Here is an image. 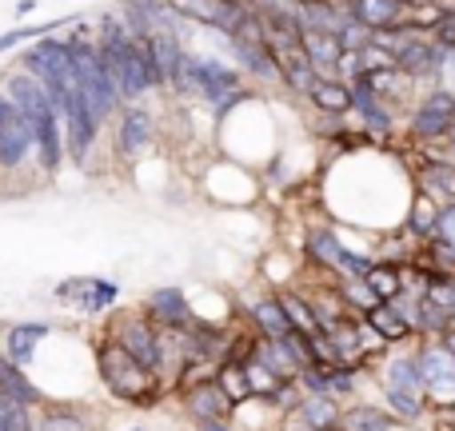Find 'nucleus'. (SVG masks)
Instances as JSON below:
<instances>
[{"mask_svg":"<svg viewBox=\"0 0 455 431\" xmlns=\"http://www.w3.org/2000/svg\"><path fill=\"white\" fill-rule=\"evenodd\" d=\"M92 363H96V379L104 384V392L116 403L128 408H156L164 395V379L156 371H148L144 363H136L116 339L100 336L92 344Z\"/></svg>","mask_w":455,"mask_h":431,"instance_id":"nucleus-1","label":"nucleus"},{"mask_svg":"<svg viewBox=\"0 0 455 431\" xmlns=\"http://www.w3.org/2000/svg\"><path fill=\"white\" fill-rule=\"evenodd\" d=\"M104 336L116 339L136 363H144L148 371L160 376V328L152 320H144V312H116Z\"/></svg>","mask_w":455,"mask_h":431,"instance_id":"nucleus-2","label":"nucleus"},{"mask_svg":"<svg viewBox=\"0 0 455 431\" xmlns=\"http://www.w3.org/2000/svg\"><path fill=\"white\" fill-rule=\"evenodd\" d=\"M56 299L76 307L80 315H104L120 304V283L104 275H68L56 283Z\"/></svg>","mask_w":455,"mask_h":431,"instance_id":"nucleus-3","label":"nucleus"},{"mask_svg":"<svg viewBox=\"0 0 455 431\" xmlns=\"http://www.w3.org/2000/svg\"><path fill=\"white\" fill-rule=\"evenodd\" d=\"M60 128H64V152L84 168L88 156H92V148H96V140H100V120H96L92 104L84 100L80 88H72L68 108H64V116H60Z\"/></svg>","mask_w":455,"mask_h":431,"instance_id":"nucleus-4","label":"nucleus"},{"mask_svg":"<svg viewBox=\"0 0 455 431\" xmlns=\"http://www.w3.org/2000/svg\"><path fill=\"white\" fill-rule=\"evenodd\" d=\"M455 124V92L451 88H432L424 100L411 108V120H408V132L416 144H432V140H443Z\"/></svg>","mask_w":455,"mask_h":431,"instance_id":"nucleus-5","label":"nucleus"},{"mask_svg":"<svg viewBox=\"0 0 455 431\" xmlns=\"http://www.w3.org/2000/svg\"><path fill=\"white\" fill-rule=\"evenodd\" d=\"M188 84H192V92H200L204 100L224 104L228 96L240 92V72L228 68V64L216 60V56H192L188 52Z\"/></svg>","mask_w":455,"mask_h":431,"instance_id":"nucleus-6","label":"nucleus"},{"mask_svg":"<svg viewBox=\"0 0 455 431\" xmlns=\"http://www.w3.org/2000/svg\"><path fill=\"white\" fill-rule=\"evenodd\" d=\"M20 72H28L32 80H72L68 40L44 36V40H36V44H28L20 52Z\"/></svg>","mask_w":455,"mask_h":431,"instance_id":"nucleus-7","label":"nucleus"},{"mask_svg":"<svg viewBox=\"0 0 455 431\" xmlns=\"http://www.w3.org/2000/svg\"><path fill=\"white\" fill-rule=\"evenodd\" d=\"M144 320H152L160 331H188L196 323V312H192V299L184 296L180 288H156L148 291V299L140 304Z\"/></svg>","mask_w":455,"mask_h":431,"instance_id":"nucleus-8","label":"nucleus"},{"mask_svg":"<svg viewBox=\"0 0 455 431\" xmlns=\"http://www.w3.org/2000/svg\"><path fill=\"white\" fill-rule=\"evenodd\" d=\"M443 56H448V52H443L432 36H411L408 44L392 56V60H395V72H400V76H408L411 84H416V80H440Z\"/></svg>","mask_w":455,"mask_h":431,"instance_id":"nucleus-9","label":"nucleus"},{"mask_svg":"<svg viewBox=\"0 0 455 431\" xmlns=\"http://www.w3.org/2000/svg\"><path fill=\"white\" fill-rule=\"evenodd\" d=\"M152 140H156V120H152V112L140 108V104H124V108H120V124H116L120 156H128V160L144 156V152L152 148Z\"/></svg>","mask_w":455,"mask_h":431,"instance_id":"nucleus-10","label":"nucleus"},{"mask_svg":"<svg viewBox=\"0 0 455 431\" xmlns=\"http://www.w3.org/2000/svg\"><path fill=\"white\" fill-rule=\"evenodd\" d=\"M32 124V152H36V164L44 176H56L64 164V128H60V116L52 108L40 112Z\"/></svg>","mask_w":455,"mask_h":431,"instance_id":"nucleus-11","label":"nucleus"},{"mask_svg":"<svg viewBox=\"0 0 455 431\" xmlns=\"http://www.w3.org/2000/svg\"><path fill=\"white\" fill-rule=\"evenodd\" d=\"M44 339H52V323H44V320H20V323H12V328L4 331V360H12L16 368L28 371L32 363H36L40 344H44Z\"/></svg>","mask_w":455,"mask_h":431,"instance_id":"nucleus-12","label":"nucleus"},{"mask_svg":"<svg viewBox=\"0 0 455 431\" xmlns=\"http://www.w3.org/2000/svg\"><path fill=\"white\" fill-rule=\"evenodd\" d=\"M347 20L363 24L368 32H392L403 28V12H408V0H347Z\"/></svg>","mask_w":455,"mask_h":431,"instance_id":"nucleus-13","label":"nucleus"},{"mask_svg":"<svg viewBox=\"0 0 455 431\" xmlns=\"http://www.w3.org/2000/svg\"><path fill=\"white\" fill-rule=\"evenodd\" d=\"M28 156H32V124L20 112H12V116L0 124V172L24 168Z\"/></svg>","mask_w":455,"mask_h":431,"instance_id":"nucleus-14","label":"nucleus"},{"mask_svg":"<svg viewBox=\"0 0 455 431\" xmlns=\"http://www.w3.org/2000/svg\"><path fill=\"white\" fill-rule=\"evenodd\" d=\"M0 395L12 400V403H20V408H28V411H36V408L48 403L44 387H40L24 368H16L12 360H4V355H0Z\"/></svg>","mask_w":455,"mask_h":431,"instance_id":"nucleus-15","label":"nucleus"},{"mask_svg":"<svg viewBox=\"0 0 455 431\" xmlns=\"http://www.w3.org/2000/svg\"><path fill=\"white\" fill-rule=\"evenodd\" d=\"M347 12L336 8L331 0H299L296 4V28L299 32H320V36H336L344 28Z\"/></svg>","mask_w":455,"mask_h":431,"instance_id":"nucleus-16","label":"nucleus"},{"mask_svg":"<svg viewBox=\"0 0 455 431\" xmlns=\"http://www.w3.org/2000/svg\"><path fill=\"white\" fill-rule=\"evenodd\" d=\"M32 431H96V427H92V416H84L80 408L48 400L44 408L32 411Z\"/></svg>","mask_w":455,"mask_h":431,"instance_id":"nucleus-17","label":"nucleus"},{"mask_svg":"<svg viewBox=\"0 0 455 431\" xmlns=\"http://www.w3.org/2000/svg\"><path fill=\"white\" fill-rule=\"evenodd\" d=\"M184 408H188V416L196 419H228L232 416V403H228V395L216 387V379H204V384L188 387L184 392Z\"/></svg>","mask_w":455,"mask_h":431,"instance_id":"nucleus-18","label":"nucleus"},{"mask_svg":"<svg viewBox=\"0 0 455 431\" xmlns=\"http://www.w3.org/2000/svg\"><path fill=\"white\" fill-rule=\"evenodd\" d=\"M304 256L312 259L320 272H339V259H344V243L331 227H312L304 232Z\"/></svg>","mask_w":455,"mask_h":431,"instance_id":"nucleus-19","label":"nucleus"},{"mask_svg":"<svg viewBox=\"0 0 455 431\" xmlns=\"http://www.w3.org/2000/svg\"><path fill=\"white\" fill-rule=\"evenodd\" d=\"M307 100L323 112V116H347L352 112V84L347 80H336V76H320L307 92Z\"/></svg>","mask_w":455,"mask_h":431,"instance_id":"nucleus-20","label":"nucleus"},{"mask_svg":"<svg viewBox=\"0 0 455 431\" xmlns=\"http://www.w3.org/2000/svg\"><path fill=\"white\" fill-rule=\"evenodd\" d=\"M352 112H360V116H363V124H368V140H371V136H387V132H392V112H387L384 100H379L376 92H368L360 80H352Z\"/></svg>","mask_w":455,"mask_h":431,"instance_id":"nucleus-21","label":"nucleus"},{"mask_svg":"<svg viewBox=\"0 0 455 431\" xmlns=\"http://www.w3.org/2000/svg\"><path fill=\"white\" fill-rule=\"evenodd\" d=\"M248 315H251V323H256V331L264 339H288L291 336V323H288V315H283V307H280V299L275 296L251 299Z\"/></svg>","mask_w":455,"mask_h":431,"instance_id":"nucleus-22","label":"nucleus"},{"mask_svg":"<svg viewBox=\"0 0 455 431\" xmlns=\"http://www.w3.org/2000/svg\"><path fill=\"white\" fill-rule=\"evenodd\" d=\"M360 320L368 323V328L376 331V336L384 339L387 347H392V344H400V347H403L411 336H416V331L408 328V320H403V315L395 312L392 304H379V307H371V312H368V315H360Z\"/></svg>","mask_w":455,"mask_h":431,"instance_id":"nucleus-23","label":"nucleus"},{"mask_svg":"<svg viewBox=\"0 0 455 431\" xmlns=\"http://www.w3.org/2000/svg\"><path fill=\"white\" fill-rule=\"evenodd\" d=\"M419 192H427L443 208L455 204V164H448V160H427L419 168Z\"/></svg>","mask_w":455,"mask_h":431,"instance_id":"nucleus-24","label":"nucleus"},{"mask_svg":"<svg viewBox=\"0 0 455 431\" xmlns=\"http://www.w3.org/2000/svg\"><path fill=\"white\" fill-rule=\"evenodd\" d=\"M440 212L443 204H435L427 192H411V204H408V216H403V227L419 240H435V227H440Z\"/></svg>","mask_w":455,"mask_h":431,"instance_id":"nucleus-25","label":"nucleus"},{"mask_svg":"<svg viewBox=\"0 0 455 431\" xmlns=\"http://www.w3.org/2000/svg\"><path fill=\"white\" fill-rule=\"evenodd\" d=\"M400 427L384 408L376 403H352V408H339V419H336V431H392Z\"/></svg>","mask_w":455,"mask_h":431,"instance_id":"nucleus-26","label":"nucleus"},{"mask_svg":"<svg viewBox=\"0 0 455 431\" xmlns=\"http://www.w3.org/2000/svg\"><path fill=\"white\" fill-rule=\"evenodd\" d=\"M232 56L240 60V68L248 76H259L267 84H283V72L275 64V56L267 52V44H232Z\"/></svg>","mask_w":455,"mask_h":431,"instance_id":"nucleus-27","label":"nucleus"},{"mask_svg":"<svg viewBox=\"0 0 455 431\" xmlns=\"http://www.w3.org/2000/svg\"><path fill=\"white\" fill-rule=\"evenodd\" d=\"M291 419H299L304 431H336L339 403L328 400V395H304V400H299V408L291 411Z\"/></svg>","mask_w":455,"mask_h":431,"instance_id":"nucleus-28","label":"nucleus"},{"mask_svg":"<svg viewBox=\"0 0 455 431\" xmlns=\"http://www.w3.org/2000/svg\"><path fill=\"white\" fill-rule=\"evenodd\" d=\"M384 387H395V392H416V395H424V379H419L416 352L387 355V360H384Z\"/></svg>","mask_w":455,"mask_h":431,"instance_id":"nucleus-29","label":"nucleus"},{"mask_svg":"<svg viewBox=\"0 0 455 431\" xmlns=\"http://www.w3.org/2000/svg\"><path fill=\"white\" fill-rule=\"evenodd\" d=\"M363 283L371 288V296H376L379 304H387V299H395L403 291V264H384V259H376V264L368 267V275H363Z\"/></svg>","mask_w":455,"mask_h":431,"instance_id":"nucleus-30","label":"nucleus"},{"mask_svg":"<svg viewBox=\"0 0 455 431\" xmlns=\"http://www.w3.org/2000/svg\"><path fill=\"white\" fill-rule=\"evenodd\" d=\"M275 299H280V307H283V315H288L296 336H315V331H323L320 320H315V312H312V304H307L299 291H280Z\"/></svg>","mask_w":455,"mask_h":431,"instance_id":"nucleus-31","label":"nucleus"},{"mask_svg":"<svg viewBox=\"0 0 455 431\" xmlns=\"http://www.w3.org/2000/svg\"><path fill=\"white\" fill-rule=\"evenodd\" d=\"M384 400H387V416H392L395 424H416V419H424V411H427L424 395H416V392L384 387Z\"/></svg>","mask_w":455,"mask_h":431,"instance_id":"nucleus-32","label":"nucleus"},{"mask_svg":"<svg viewBox=\"0 0 455 431\" xmlns=\"http://www.w3.org/2000/svg\"><path fill=\"white\" fill-rule=\"evenodd\" d=\"M72 20H76V16H60V20H48V24H20V28L0 32V56L12 52V48L24 44V40H44V36H52L56 28H64V24H72Z\"/></svg>","mask_w":455,"mask_h":431,"instance_id":"nucleus-33","label":"nucleus"},{"mask_svg":"<svg viewBox=\"0 0 455 431\" xmlns=\"http://www.w3.org/2000/svg\"><path fill=\"white\" fill-rule=\"evenodd\" d=\"M216 387L228 395V403H232V408H240V403L251 400L248 376H243L240 363H220V368H216Z\"/></svg>","mask_w":455,"mask_h":431,"instance_id":"nucleus-34","label":"nucleus"},{"mask_svg":"<svg viewBox=\"0 0 455 431\" xmlns=\"http://www.w3.org/2000/svg\"><path fill=\"white\" fill-rule=\"evenodd\" d=\"M336 291H339V299H344L352 312H360V315H368L371 307H379V299L371 296V288L363 280H339Z\"/></svg>","mask_w":455,"mask_h":431,"instance_id":"nucleus-35","label":"nucleus"},{"mask_svg":"<svg viewBox=\"0 0 455 431\" xmlns=\"http://www.w3.org/2000/svg\"><path fill=\"white\" fill-rule=\"evenodd\" d=\"M432 40L443 48V52H455V8L443 12V20L432 28Z\"/></svg>","mask_w":455,"mask_h":431,"instance_id":"nucleus-36","label":"nucleus"},{"mask_svg":"<svg viewBox=\"0 0 455 431\" xmlns=\"http://www.w3.org/2000/svg\"><path fill=\"white\" fill-rule=\"evenodd\" d=\"M435 344H440V347H443V352H448V355H451V360H455V323H448V328H443V331H440V339H435Z\"/></svg>","mask_w":455,"mask_h":431,"instance_id":"nucleus-37","label":"nucleus"},{"mask_svg":"<svg viewBox=\"0 0 455 431\" xmlns=\"http://www.w3.org/2000/svg\"><path fill=\"white\" fill-rule=\"evenodd\" d=\"M196 431H235L232 419H200Z\"/></svg>","mask_w":455,"mask_h":431,"instance_id":"nucleus-38","label":"nucleus"},{"mask_svg":"<svg viewBox=\"0 0 455 431\" xmlns=\"http://www.w3.org/2000/svg\"><path fill=\"white\" fill-rule=\"evenodd\" d=\"M440 76L455 80V52H448V56H443V72H440Z\"/></svg>","mask_w":455,"mask_h":431,"instance_id":"nucleus-39","label":"nucleus"},{"mask_svg":"<svg viewBox=\"0 0 455 431\" xmlns=\"http://www.w3.org/2000/svg\"><path fill=\"white\" fill-rule=\"evenodd\" d=\"M12 112H16V108H12V104H8V100H4V92H0V124H4V120L12 116Z\"/></svg>","mask_w":455,"mask_h":431,"instance_id":"nucleus-40","label":"nucleus"},{"mask_svg":"<svg viewBox=\"0 0 455 431\" xmlns=\"http://www.w3.org/2000/svg\"><path fill=\"white\" fill-rule=\"evenodd\" d=\"M32 8H36V0H20V4H16V12H20V16H28Z\"/></svg>","mask_w":455,"mask_h":431,"instance_id":"nucleus-41","label":"nucleus"},{"mask_svg":"<svg viewBox=\"0 0 455 431\" xmlns=\"http://www.w3.org/2000/svg\"><path fill=\"white\" fill-rule=\"evenodd\" d=\"M443 140H448V144H451V152H455V124H451V132L443 136Z\"/></svg>","mask_w":455,"mask_h":431,"instance_id":"nucleus-42","label":"nucleus"}]
</instances>
